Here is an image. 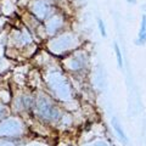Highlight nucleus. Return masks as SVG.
I'll use <instances>...</instances> for the list:
<instances>
[{
  "label": "nucleus",
  "instance_id": "nucleus-5",
  "mask_svg": "<svg viewBox=\"0 0 146 146\" xmlns=\"http://www.w3.org/2000/svg\"><path fill=\"white\" fill-rule=\"evenodd\" d=\"M70 43H71V39L68 38V36H65V38H61V39H58V43H57V46H54V49H57L58 48V50H65L68 45H70Z\"/></svg>",
  "mask_w": 146,
  "mask_h": 146
},
{
  "label": "nucleus",
  "instance_id": "nucleus-1",
  "mask_svg": "<svg viewBox=\"0 0 146 146\" xmlns=\"http://www.w3.org/2000/svg\"><path fill=\"white\" fill-rule=\"evenodd\" d=\"M21 131V125L16 121H5L0 124V135H16Z\"/></svg>",
  "mask_w": 146,
  "mask_h": 146
},
{
  "label": "nucleus",
  "instance_id": "nucleus-4",
  "mask_svg": "<svg viewBox=\"0 0 146 146\" xmlns=\"http://www.w3.org/2000/svg\"><path fill=\"white\" fill-rule=\"evenodd\" d=\"M35 13H36V16L38 17H44V16H46L48 15V6H46V4H44L42 1H39V4H36V5L34 6V10H33Z\"/></svg>",
  "mask_w": 146,
  "mask_h": 146
},
{
  "label": "nucleus",
  "instance_id": "nucleus-9",
  "mask_svg": "<svg viewBox=\"0 0 146 146\" xmlns=\"http://www.w3.org/2000/svg\"><path fill=\"white\" fill-rule=\"evenodd\" d=\"M99 23H100V31H101V34L105 35V27H104L102 21H99Z\"/></svg>",
  "mask_w": 146,
  "mask_h": 146
},
{
  "label": "nucleus",
  "instance_id": "nucleus-2",
  "mask_svg": "<svg viewBox=\"0 0 146 146\" xmlns=\"http://www.w3.org/2000/svg\"><path fill=\"white\" fill-rule=\"evenodd\" d=\"M38 111L44 118H48V119H54L57 116V111L46 100H40V102L38 104Z\"/></svg>",
  "mask_w": 146,
  "mask_h": 146
},
{
  "label": "nucleus",
  "instance_id": "nucleus-3",
  "mask_svg": "<svg viewBox=\"0 0 146 146\" xmlns=\"http://www.w3.org/2000/svg\"><path fill=\"white\" fill-rule=\"evenodd\" d=\"M54 80L51 82V84L54 86V90H56L57 94H60L61 96H66L68 94V85L66 84V82L62 79V77L60 76H56V77H52Z\"/></svg>",
  "mask_w": 146,
  "mask_h": 146
},
{
  "label": "nucleus",
  "instance_id": "nucleus-7",
  "mask_svg": "<svg viewBox=\"0 0 146 146\" xmlns=\"http://www.w3.org/2000/svg\"><path fill=\"white\" fill-rule=\"evenodd\" d=\"M113 125H115V129H116V131H118V133H119L121 138H122V139H124V133H123V130L121 129L119 124H118V123L116 122V119H113Z\"/></svg>",
  "mask_w": 146,
  "mask_h": 146
},
{
  "label": "nucleus",
  "instance_id": "nucleus-8",
  "mask_svg": "<svg viewBox=\"0 0 146 146\" xmlns=\"http://www.w3.org/2000/svg\"><path fill=\"white\" fill-rule=\"evenodd\" d=\"M116 54H117L118 63H119V66H122V55H121V50H119V48H118L117 44H116Z\"/></svg>",
  "mask_w": 146,
  "mask_h": 146
},
{
  "label": "nucleus",
  "instance_id": "nucleus-10",
  "mask_svg": "<svg viewBox=\"0 0 146 146\" xmlns=\"http://www.w3.org/2000/svg\"><path fill=\"white\" fill-rule=\"evenodd\" d=\"M0 146H12L11 144H7V143H3V144H0Z\"/></svg>",
  "mask_w": 146,
  "mask_h": 146
},
{
  "label": "nucleus",
  "instance_id": "nucleus-6",
  "mask_svg": "<svg viewBox=\"0 0 146 146\" xmlns=\"http://www.w3.org/2000/svg\"><path fill=\"white\" fill-rule=\"evenodd\" d=\"M140 43H144L146 40V16L143 17V22H141V31L139 34Z\"/></svg>",
  "mask_w": 146,
  "mask_h": 146
}]
</instances>
